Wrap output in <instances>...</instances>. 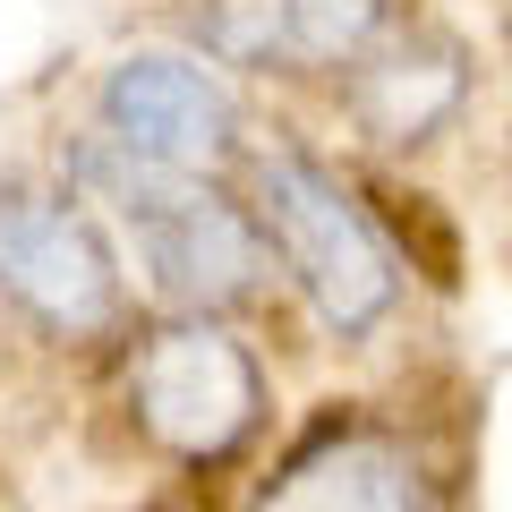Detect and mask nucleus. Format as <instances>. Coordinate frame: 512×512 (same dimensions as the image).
Listing matches in <instances>:
<instances>
[{"instance_id": "f257e3e1", "label": "nucleus", "mask_w": 512, "mask_h": 512, "mask_svg": "<svg viewBox=\"0 0 512 512\" xmlns=\"http://www.w3.org/2000/svg\"><path fill=\"white\" fill-rule=\"evenodd\" d=\"M77 188L120 222L137 274L163 299H188V308H222V299L256 291L265 274V231H256L239 205H222L197 171H171L128 154L120 137L77 154Z\"/></svg>"}, {"instance_id": "f03ea898", "label": "nucleus", "mask_w": 512, "mask_h": 512, "mask_svg": "<svg viewBox=\"0 0 512 512\" xmlns=\"http://www.w3.org/2000/svg\"><path fill=\"white\" fill-rule=\"evenodd\" d=\"M256 231L282 248V265L299 274L308 308L325 316L333 333H367L393 308V291H402L393 248H384L376 222L359 214V197H350L333 171H316L308 154H291V146L256 154Z\"/></svg>"}, {"instance_id": "7ed1b4c3", "label": "nucleus", "mask_w": 512, "mask_h": 512, "mask_svg": "<svg viewBox=\"0 0 512 512\" xmlns=\"http://www.w3.org/2000/svg\"><path fill=\"white\" fill-rule=\"evenodd\" d=\"M128 402H137V419H146V436L163 453L214 461L256 427L265 384H256V359L214 316H180V325L146 333V350L128 367Z\"/></svg>"}, {"instance_id": "20e7f679", "label": "nucleus", "mask_w": 512, "mask_h": 512, "mask_svg": "<svg viewBox=\"0 0 512 512\" xmlns=\"http://www.w3.org/2000/svg\"><path fill=\"white\" fill-rule=\"evenodd\" d=\"M0 291L52 333H103L120 316V256L103 222L69 197H0Z\"/></svg>"}, {"instance_id": "39448f33", "label": "nucleus", "mask_w": 512, "mask_h": 512, "mask_svg": "<svg viewBox=\"0 0 512 512\" xmlns=\"http://www.w3.org/2000/svg\"><path fill=\"white\" fill-rule=\"evenodd\" d=\"M103 128L128 154L171 171H214L239 137V103L205 60L188 52H128L103 77Z\"/></svg>"}, {"instance_id": "423d86ee", "label": "nucleus", "mask_w": 512, "mask_h": 512, "mask_svg": "<svg viewBox=\"0 0 512 512\" xmlns=\"http://www.w3.org/2000/svg\"><path fill=\"white\" fill-rule=\"evenodd\" d=\"M256 512H427V470L384 427H325L256 495Z\"/></svg>"}, {"instance_id": "0eeeda50", "label": "nucleus", "mask_w": 512, "mask_h": 512, "mask_svg": "<svg viewBox=\"0 0 512 512\" xmlns=\"http://www.w3.org/2000/svg\"><path fill=\"white\" fill-rule=\"evenodd\" d=\"M384 26V0H222L205 18V43L231 60H359Z\"/></svg>"}, {"instance_id": "6e6552de", "label": "nucleus", "mask_w": 512, "mask_h": 512, "mask_svg": "<svg viewBox=\"0 0 512 512\" xmlns=\"http://www.w3.org/2000/svg\"><path fill=\"white\" fill-rule=\"evenodd\" d=\"M350 103H359V120L376 128L384 146H419L427 128L461 103V52L453 43H402L384 60H359Z\"/></svg>"}]
</instances>
